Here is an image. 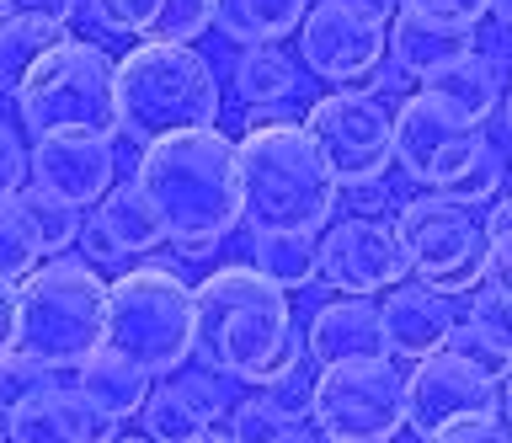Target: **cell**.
Here are the masks:
<instances>
[{"instance_id":"6da1fadb","label":"cell","mask_w":512,"mask_h":443,"mask_svg":"<svg viewBox=\"0 0 512 443\" xmlns=\"http://www.w3.org/2000/svg\"><path fill=\"white\" fill-rule=\"evenodd\" d=\"M192 353L224 379L267 385L272 374L304 358L288 289L262 278L251 262L214 267L192 289Z\"/></svg>"},{"instance_id":"7a4b0ae2","label":"cell","mask_w":512,"mask_h":443,"mask_svg":"<svg viewBox=\"0 0 512 443\" xmlns=\"http://www.w3.org/2000/svg\"><path fill=\"white\" fill-rule=\"evenodd\" d=\"M134 187L155 203L166 241L182 257H208L240 225V161L219 129H187L144 145Z\"/></svg>"},{"instance_id":"3957f363","label":"cell","mask_w":512,"mask_h":443,"mask_svg":"<svg viewBox=\"0 0 512 443\" xmlns=\"http://www.w3.org/2000/svg\"><path fill=\"white\" fill-rule=\"evenodd\" d=\"M235 161H240V219L251 225V235H320L331 225L342 187L326 171L299 118L251 107Z\"/></svg>"},{"instance_id":"277c9868","label":"cell","mask_w":512,"mask_h":443,"mask_svg":"<svg viewBox=\"0 0 512 443\" xmlns=\"http://www.w3.org/2000/svg\"><path fill=\"white\" fill-rule=\"evenodd\" d=\"M214 118L219 75L192 43H139L118 59V134L134 145L214 129Z\"/></svg>"},{"instance_id":"5b68a950","label":"cell","mask_w":512,"mask_h":443,"mask_svg":"<svg viewBox=\"0 0 512 443\" xmlns=\"http://www.w3.org/2000/svg\"><path fill=\"white\" fill-rule=\"evenodd\" d=\"M107 283L86 257L38 262L16 283V353L43 369H80L102 347Z\"/></svg>"},{"instance_id":"8992f818","label":"cell","mask_w":512,"mask_h":443,"mask_svg":"<svg viewBox=\"0 0 512 443\" xmlns=\"http://www.w3.org/2000/svg\"><path fill=\"white\" fill-rule=\"evenodd\" d=\"M102 347L128 358L139 374L171 379L192 358V289L176 267L144 262L107 283Z\"/></svg>"},{"instance_id":"52a82bcc","label":"cell","mask_w":512,"mask_h":443,"mask_svg":"<svg viewBox=\"0 0 512 443\" xmlns=\"http://www.w3.org/2000/svg\"><path fill=\"white\" fill-rule=\"evenodd\" d=\"M16 113L32 129V139H118V59L80 38L54 43L16 86Z\"/></svg>"},{"instance_id":"ba28073f","label":"cell","mask_w":512,"mask_h":443,"mask_svg":"<svg viewBox=\"0 0 512 443\" xmlns=\"http://www.w3.org/2000/svg\"><path fill=\"white\" fill-rule=\"evenodd\" d=\"M395 235L406 246L416 283L432 294L470 299L486 283V225L470 203L448 193H422L395 209Z\"/></svg>"},{"instance_id":"9c48e42d","label":"cell","mask_w":512,"mask_h":443,"mask_svg":"<svg viewBox=\"0 0 512 443\" xmlns=\"http://www.w3.org/2000/svg\"><path fill=\"white\" fill-rule=\"evenodd\" d=\"M310 427L326 443H395L406 427V374L390 363V353L320 369Z\"/></svg>"},{"instance_id":"30bf717a","label":"cell","mask_w":512,"mask_h":443,"mask_svg":"<svg viewBox=\"0 0 512 443\" xmlns=\"http://www.w3.org/2000/svg\"><path fill=\"white\" fill-rule=\"evenodd\" d=\"M304 134L320 150L336 187L379 182L395 166V113L374 91H331V97L310 102Z\"/></svg>"},{"instance_id":"8fae6325","label":"cell","mask_w":512,"mask_h":443,"mask_svg":"<svg viewBox=\"0 0 512 443\" xmlns=\"http://www.w3.org/2000/svg\"><path fill=\"white\" fill-rule=\"evenodd\" d=\"M390 54V17L358 0H310L299 22V65L336 91H368Z\"/></svg>"},{"instance_id":"7c38bea8","label":"cell","mask_w":512,"mask_h":443,"mask_svg":"<svg viewBox=\"0 0 512 443\" xmlns=\"http://www.w3.org/2000/svg\"><path fill=\"white\" fill-rule=\"evenodd\" d=\"M480 150H486V129L459 118L432 91H416L395 107V166L427 193H448Z\"/></svg>"},{"instance_id":"4fadbf2b","label":"cell","mask_w":512,"mask_h":443,"mask_svg":"<svg viewBox=\"0 0 512 443\" xmlns=\"http://www.w3.org/2000/svg\"><path fill=\"white\" fill-rule=\"evenodd\" d=\"M406 278H411V262H406V246H400L395 225L352 214L342 225L320 230V283H326L331 294L374 299V294L395 289V283H406Z\"/></svg>"},{"instance_id":"5bb4252c","label":"cell","mask_w":512,"mask_h":443,"mask_svg":"<svg viewBox=\"0 0 512 443\" xmlns=\"http://www.w3.org/2000/svg\"><path fill=\"white\" fill-rule=\"evenodd\" d=\"M496 411V379H486L475 363H464L459 353H427L416 358V369L406 374V427L411 433H438V427L459 417H486Z\"/></svg>"},{"instance_id":"9a60e30c","label":"cell","mask_w":512,"mask_h":443,"mask_svg":"<svg viewBox=\"0 0 512 443\" xmlns=\"http://www.w3.org/2000/svg\"><path fill=\"white\" fill-rule=\"evenodd\" d=\"M118 177V155L112 139H86V134H48L27 150V182L54 193L75 209H96L112 193Z\"/></svg>"},{"instance_id":"2e32d148","label":"cell","mask_w":512,"mask_h":443,"mask_svg":"<svg viewBox=\"0 0 512 443\" xmlns=\"http://www.w3.org/2000/svg\"><path fill=\"white\" fill-rule=\"evenodd\" d=\"M230 385L224 374L203 369V374H176L171 385H155L144 395L139 417H144V438L150 443H187L208 433V427H224L230 417Z\"/></svg>"},{"instance_id":"e0dca14e","label":"cell","mask_w":512,"mask_h":443,"mask_svg":"<svg viewBox=\"0 0 512 443\" xmlns=\"http://www.w3.org/2000/svg\"><path fill=\"white\" fill-rule=\"evenodd\" d=\"M454 299L448 294H432L427 283H395L384 289V305H379V326H384V353L395 358H427V353H443L448 331H454Z\"/></svg>"},{"instance_id":"ac0fdd59","label":"cell","mask_w":512,"mask_h":443,"mask_svg":"<svg viewBox=\"0 0 512 443\" xmlns=\"http://www.w3.org/2000/svg\"><path fill=\"white\" fill-rule=\"evenodd\" d=\"M304 353L320 369L331 363H358V358H384V326H379V305L358 294H342L331 305H320L304 326Z\"/></svg>"},{"instance_id":"d6986e66","label":"cell","mask_w":512,"mask_h":443,"mask_svg":"<svg viewBox=\"0 0 512 443\" xmlns=\"http://www.w3.org/2000/svg\"><path fill=\"white\" fill-rule=\"evenodd\" d=\"M91 17L102 33L139 43H192L214 27L208 0H91Z\"/></svg>"},{"instance_id":"ffe728a7","label":"cell","mask_w":512,"mask_h":443,"mask_svg":"<svg viewBox=\"0 0 512 443\" xmlns=\"http://www.w3.org/2000/svg\"><path fill=\"white\" fill-rule=\"evenodd\" d=\"M6 433L11 443H96L107 433V422L70 385H48L32 401L6 411Z\"/></svg>"},{"instance_id":"44dd1931","label":"cell","mask_w":512,"mask_h":443,"mask_svg":"<svg viewBox=\"0 0 512 443\" xmlns=\"http://www.w3.org/2000/svg\"><path fill=\"white\" fill-rule=\"evenodd\" d=\"M470 49H475V27H443V22L416 17V11H395L390 17V65L422 86Z\"/></svg>"},{"instance_id":"7402d4cb","label":"cell","mask_w":512,"mask_h":443,"mask_svg":"<svg viewBox=\"0 0 512 443\" xmlns=\"http://www.w3.org/2000/svg\"><path fill=\"white\" fill-rule=\"evenodd\" d=\"M70 390L112 427V422L139 417L144 395H150V374H139L134 363L118 358V353H107V347H96V353L75 369V385Z\"/></svg>"},{"instance_id":"603a6c76","label":"cell","mask_w":512,"mask_h":443,"mask_svg":"<svg viewBox=\"0 0 512 443\" xmlns=\"http://www.w3.org/2000/svg\"><path fill=\"white\" fill-rule=\"evenodd\" d=\"M310 0H208V17L230 43L256 49V43H283L299 33Z\"/></svg>"},{"instance_id":"cb8c5ba5","label":"cell","mask_w":512,"mask_h":443,"mask_svg":"<svg viewBox=\"0 0 512 443\" xmlns=\"http://www.w3.org/2000/svg\"><path fill=\"white\" fill-rule=\"evenodd\" d=\"M427 91L438 102H448L459 118H470V123H486L496 107H502V91H507V81H502V70H496V59H486V54H464V59H454L448 70H438L427 81Z\"/></svg>"},{"instance_id":"d4e9b609","label":"cell","mask_w":512,"mask_h":443,"mask_svg":"<svg viewBox=\"0 0 512 443\" xmlns=\"http://www.w3.org/2000/svg\"><path fill=\"white\" fill-rule=\"evenodd\" d=\"M91 225L102 230L107 241L123 251V257H144V251H160V246H166V225H160L155 203L144 198L134 182H128V187H112V193L96 203Z\"/></svg>"},{"instance_id":"484cf974","label":"cell","mask_w":512,"mask_h":443,"mask_svg":"<svg viewBox=\"0 0 512 443\" xmlns=\"http://www.w3.org/2000/svg\"><path fill=\"white\" fill-rule=\"evenodd\" d=\"M299 91V65L288 59L278 43H256L240 54L235 65V97L246 107H278Z\"/></svg>"},{"instance_id":"4316f807","label":"cell","mask_w":512,"mask_h":443,"mask_svg":"<svg viewBox=\"0 0 512 443\" xmlns=\"http://www.w3.org/2000/svg\"><path fill=\"white\" fill-rule=\"evenodd\" d=\"M251 267L278 289H310L320 278V241L315 235H251Z\"/></svg>"},{"instance_id":"83f0119b","label":"cell","mask_w":512,"mask_h":443,"mask_svg":"<svg viewBox=\"0 0 512 443\" xmlns=\"http://www.w3.org/2000/svg\"><path fill=\"white\" fill-rule=\"evenodd\" d=\"M64 38H70V33H64L59 22L6 17V22H0V91H16V86L27 81V70L38 65L54 43H64Z\"/></svg>"},{"instance_id":"f1b7e54d","label":"cell","mask_w":512,"mask_h":443,"mask_svg":"<svg viewBox=\"0 0 512 443\" xmlns=\"http://www.w3.org/2000/svg\"><path fill=\"white\" fill-rule=\"evenodd\" d=\"M16 209L27 214V230H32V241H38L43 257H59V251H70L80 241V209L75 203L43 193V187H22V193H16Z\"/></svg>"},{"instance_id":"f546056e","label":"cell","mask_w":512,"mask_h":443,"mask_svg":"<svg viewBox=\"0 0 512 443\" xmlns=\"http://www.w3.org/2000/svg\"><path fill=\"white\" fill-rule=\"evenodd\" d=\"M38 262H43V251L27 230V214L16 209V198H0V278L22 283Z\"/></svg>"},{"instance_id":"4dcf8cb0","label":"cell","mask_w":512,"mask_h":443,"mask_svg":"<svg viewBox=\"0 0 512 443\" xmlns=\"http://www.w3.org/2000/svg\"><path fill=\"white\" fill-rule=\"evenodd\" d=\"M486 225V289L512 299V198H491Z\"/></svg>"},{"instance_id":"1f68e13d","label":"cell","mask_w":512,"mask_h":443,"mask_svg":"<svg viewBox=\"0 0 512 443\" xmlns=\"http://www.w3.org/2000/svg\"><path fill=\"white\" fill-rule=\"evenodd\" d=\"M256 395H262L283 422L304 427V422H310V401H315V374L304 369V363H288L283 374H272L267 385H256Z\"/></svg>"},{"instance_id":"d6a6232c","label":"cell","mask_w":512,"mask_h":443,"mask_svg":"<svg viewBox=\"0 0 512 443\" xmlns=\"http://www.w3.org/2000/svg\"><path fill=\"white\" fill-rule=\"evenodd\" d=\"M502 182H507V161H502V150L486 139V150H480L475 161L459 171V182L448 187V198H459V203H470V209H480V203L502 198Z\"/></svg>"},{"instance_id":"836d02e7","label":"cell","mask_w":512,"mask_h":443,"mask_svg":"<svg viewBox=\"0 0 512 443\" xmlns=\"http://www.w3.org/2000/svg\"><path fill=\"white\" fill-rule=\"evenodd\" d=\"M294 422H283L278 411H272L262 395H251V401H235L230 417H224V433H230L235 443H283V433Z\"/></svg>"},{"instance_id":"e575fe53","label":"cell","mask_w":512,"mask_h":443,"mask_svg":"<svg viewBox=\"0 0 512 443\" xmlns=\"http://www.w3.org/2000/svg\"><path fill=\"white\" fill-rule=\"evenodd\" d=\"M48 385H59L54 379V369H43V363H32L27 353H11L0 358V411H11V406H22V401H32L38 390H48Z\"/></svg>"},{"instance_id":"d590c367","label":"cell","mask_w":512,"mask_h":443,"mask_svg":"<svg viewBox=\"0 0 512 443\" xmlns=\"http://www.w3.org/2000/svg\"><path fill=\"white\" fill-rule=\"evenodd\" d=\"M443 347H448V353H459L464 363H475V369L486 374V379H502V374L512 369V353H502V347H496L491 337H480L470 321H454V331H448Z\"/></svg>"},{"instance_id":"8d00e7d4","label":"cell","mask_w":512,"mask_h":443,"mask_svg":"<svg viewBox=\"0 0 512 443\" xmlns=\"http://www.w3.org/2000/svg\"><path fill=\"white\" fill-rule=\"evenodd\" d=\"M464 321H470L480 337H491L502 353H512V299L507 294H496V289L480 283V289L470 294V315H464Z\"/></svg>"},{"instance_id":"74e56055","label":"cell","mask_w":512,"mask_h":443,"mask_svg":"<svg viewBox=\"0 0 512 443\" xmlns=\"http://www.w3.org/2000/svg\"><path fill=\"white\" fill-rule=\"evenodd\" d=\"M395 11H416L443 27H475L480 17H491V0H395Z\"/></svg>"},{"instance_id":"f35d334b","label":"cell","mask_w":512,"mask_h":443,"mask_svg":"<svg viewBox=\"0 0 512 443\" xmlns=\"http://www.w3.org/2000/svg\"><path fill=\"white\" fill-rule=\"evenodd\" d=\"M422 443H512V427L496 417V411H486V417H459L438 427V433H427Z\"/></svg>"},{"instance_id":"ab89813d","label":"cell","mask_w":512,"mask_h":443,"mask_svg":"<svg viewBox=\"0 0 512 443\" xmlns=\"http://www.w3.org/2000/svg\"><path fill=\"white\" fill-rule=\"evenodd\" d=\"M22 187H27V150L16 139V129L0 123V198H16Z\"/></svg>"},{"instance_id":"60d3db41","label":"cell","mask_w":512,"mask_h":443,"mask_svg":"<svg viewBox=\"0 0 512 443\" xmlns=\"http://www.w3.org/2000/svg\"><path fill=\"white\" fill-rule=\"evenodd\" d=\"M80 11V0H11V17H43V22H70Z\"/></svg>"},{"instance_id":"b9f144b4","label":"cell","mask_w":512,"mask_h":443,"mask_svg":"<svg viewBox=\"0 0 512 443\" xmlns=\"http://www.w3.org/2000/svg\"><path fill=\"white\" fill-rule=\"evenodd\" d=\"M80 246H86V262H91V267H96V262H102V267H112V262H128L123 251L112 246V241H107V235L96 230V225H80Z\"/></svg>"},{"instance_id":"7bdbcfd3","label":"cell","mask_w":512,"mask_h":443,"mask_svg":"<svg viewBox=\"0 0 512 443\" xmlns=\"http://www.w3.org/2000/svg\"><path fill=\"white\" fill-rule=\"evenodd\" d=\"M16 347V283L0 278V358Z\"/></svg>"},{"instance_id":"ee69618b","label":"cell","mask_w":512,"mask_h":443,"mask_svg":"<svg viewBox=\"0 0 512 443\" xmlns=\"http://www.w3.org/2000/svg\"><path fill=\"white\" fill-rule=\"evenodd\" d=\"M496 411H502V422L512 427V369L496 379Z\"/></svg>"},{"instance_id":"f6af8a7d","label":"cell","mask_w":512,"mask_h":443,"mask_svg":"<svg viewBox=\"0 0 512 443\" xmlns=\"http://www.w3.org/2000/svg\"><path fill=\"white\" fill-rule=\"evenodd\" d=\"M283 443H326V438H320V433H304V427H288Z\"/></svg>"},{"instance_id":"bcb514c9","label":"cell","mask_w":512,"mask_h":443,"mask_svg":"<svg viewBox=\"0 0 512 443\" xmlns=\"http://www.w3.org/2000/svg\"><path fill=\"white\" fill-rule=\"evenodd\" d=\"M491 11H496V22H502L507 33H512V0H491Z\"/></svg>"},{"instance_id":"7dc6e473","label":"cell","mask_w":512,"mask_h":443,"mask_svg":"<svg viewBox=\"0 0 512 443\" xmlns=\"http://www.w3.org/2000/svg\"><path fill=\"white\" fill-rule=\"evenodd\" d=\"M187 443H235L230 433H219V427H208V433H198V438H187Z\"/></svg>"},{"instance_id":"c3c4849f","label":"cell","mask_w":512,"mask_h":443,"mask_svg":"<svg viewBox=\"0 0 512 443\" xmlns=\"http://www.w3.org/2000/svg\"><path fill=\"white\" fill-rule=\"evenodd\" d=\"M96 443H150V438H144V433H139V438H134V433H102Z\"/></svg>"},{"instance_id":"681fc988","label":"cell","mask_w":512,"mask_h":443,"mask_svg":"<svg viewBox=\"0 0 512 443\" xmlns=\"http://www.w3.org/2000/svg\"><path fill=\"white\" fill-rule=\"evenodd\" d=\"M358 6H368V11H379V17H395V0H358Z\"/></svg>"},{"instance_id":"f907efd6","label":"cell","mask_w":512,"mask_h":443,"mask_svg":"<svg viewBox=\"0 0 512 443\" xmlns=\"http://www.w3.org/2000/svg\"><path fill=\"white\" fill-rule=\"evenodd\" d=\"M11 17V0H0V22H6Z\"/></svg>"},{"instance_id":"816d5d0a","label":"cell","mask_w":512,"mask_h":443,"mask_svg":"<svg viewBox=\"0 0 512 443\" xmlns=\"http://www.w3.org/2000/svg\"><path fill=\"white\" fill-rule=\"evenodd\" d=\"M6 438H11V433H6V411H0V443H6Z\"/></svg>"},{"instance_id":"f5cc1de1","label":"cell","mask_w":512,"mask_h":443,"mask_svg":"<svg viewBox=\"0 0 512 443\" xmlns=\"http://www.w3.org/2000/svg\"><path fill=\"white\" fill-rule=\"evenodd\" d=\"M507 118H512V86H507Z\"/></svg>"},{"instance_id":"db71d44e","label":"cell","mask_w":512,"mask_h":443,"mask_svg":"<svg viewBox=\"0 0 512 443\" xmlns=\"http://www.w3.org/2000/svg\"><path fill=\"white\" fill-rule=\"evenodd\" d=\"M6 443H11V438H6Z\"/></svg>"}]
</instances>
